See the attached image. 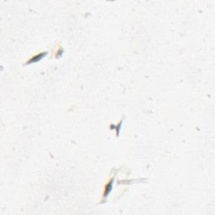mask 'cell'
Returning <instances> with one entry per match:
<instances>
[{"label":"cell","mask_w":215,"mask_h":215,"mask_svg":"<svg viewBox=\"0 0 215 215\" xmlns=\"http://www.w3.org/2000/svg\"><path fill=\"white\" fill-rule=\"evenodd\" d=\"M46 55H47V52L39 53V54H37V55H35V56H33L32 58L28 61L27 64H30V63H33V62H38V61H41Z\"/></svg>","instance_id":"cell-1"},{"label":"cell","mask_w":215,"mask_h":215,"mask_svg":"<svg viewBox=\"0 0 215 215\" xmlns=\"http://www.w3.org/2000/svg\"><path fill=\"white\" fill-rule=\"evenodd\" d=\"M113 185H114V179H111L109 182L106 184L104 192H103V197H107L109 195V193L113 189Z\"/></svg>","instance_id":"cell-2"}]
</instances>
